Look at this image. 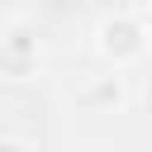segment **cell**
<instances>
[{"label":"cell","mask_w":152,"mask_h":152,"mask_svg":"<svg viewBox=\"0 0 152 152\" xmlns=\"http://www.w3.org/2000/svg\"><path fill=\"white\" fill-rule=\"evenodd\" d=\"M147 48H152V33H147V24H142L138 14H128V10L104 14V19H100V28H95V52L104 57V66H109V71H124V66L142 62V57H147Z\"/></svg>","instance_id":"6da1fadb"},{"label":"cell","mask_w":152,"mask_h":152,"mask_svg":"<svg viewBox=\"0 0 152 152\" xmlns=\"http://www.w3.org/2000/svg\"><path fill=\"white\" fill-rule=\"evenodd\" d=\"M0 66H5L10 76H28V71L38 66V38H33L28 24H14V28L0 38Z\"/></svg>","instance_id":"7a4b0ae2"},{"label":"cell","mask_w":152,"mask_h":152,"mask_svg":"<svg viewBox=\"0 0 152 152\" xmlns=\"http://www.w3.org/2000/svg\"><path fill=\"white\" fill-rule=\"evenodd\" d=\"M90 104H104V109H119L124 104V76L119 71H109V76H100V81H90Z\"/></svg>","instance_id":"3957f363"},{"label":"cell","mask_w":152,"mask_h":152,"mask_svg":"<svg viewBox=\"0 0 152 152\" xmlns=\"http://www.w3.org/2000/svg\"><path fill=\"white\" fill-rule=\"evenodd\" d=\"M0 152H33L28 138H14V133H0Z\"/></svg>","instance_id":"277c9868"},{"label":"cell","mask_w":152,"mask_h":152,"mask_svg":"<svg viewBox=\"0 0 152 152\" xmlns=\"http://www.w3.org/2000/svg\"><path fill=\"white\" fill-rule=\"evenodd\" d=\"M142 14H147V19H152V0H142Z\"/></svg>","instance_id":"5b68a950"}]
</instances>
